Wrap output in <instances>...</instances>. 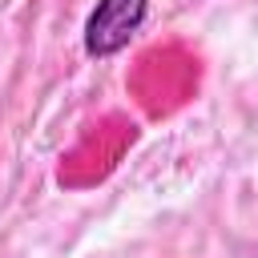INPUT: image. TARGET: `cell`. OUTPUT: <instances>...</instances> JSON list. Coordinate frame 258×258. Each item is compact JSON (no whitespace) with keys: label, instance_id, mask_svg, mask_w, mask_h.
<instances>
[{"label":"cell","instance_id":"1","mask_svg":"<svg viewBox=\"0 0 258 258\" xmlns=\"http://www.w3.org/2000/svg\"><path fill=\"white\" fill-rule=\"evenodd\" d=\"M149 0H97L85 16V52L89 56H113L121 52L145 24Z\"/></svg>","mask_w":258,"mask_h":258}]
</instances>
